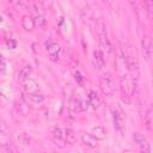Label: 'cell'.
Returning <instances> with one entry per match:
<instances>
[{"mask_svg": "<svg viewBox=\"0 0 153 153\" xmlns=\"http://www.w3.org/2000/svg\"><path fill=\"white\" fill-rule=\"evenodd\" d=\"M110 110H111V114H112L115 128L120 133H123V130H124V123H126V116H124L123 110L121 109V106L118 104H112L111 108H110Z\"/></svg>", "mask_w": 153, "mask_h": 153, "instance_id": "1", "label": "cell"}, {"mask_svg": "<svg viewBox=\"0 0 153 153\" xmlns=\"http://www.w3.org/2000/svg\"><path fill=\"white\" fill-rule=\"evenodd\" d=\"M97 30H98V37H99L100 48H102L103 50H105L106 53H110V51H111V44H110V41H109V38H108L106 27H105V25H104L102 22H98Z\"/></svg>", "mask_w": 153, "mask_h": 153, "instance_id": "2", "label": "cell"}, {"mask_svg": "<svg viewBox=\"0 0 153 153\" xmlns=\"http://www.w3.org/2000/svg\"><path fill=\"white\" fill-rule=\"evenodd\" d=\"M140 41H141V47H142V54H143V57L146 60H148L151 57V54H152V43H151V39L148 37V35L145 32V30H140Z\"/></svg>", "mask_w": 153, "mask_h": 153, "instance_id": "3", "label": "cell"}, {"mask_svg": "<svg viewBox=\"0 0 153 153\" xmlns=\"http://www.w3.org/2000/svg\"><path fill=\"white\" fill-rule=\"evenodd\" d=\"M99 84H100V88H102L103 93L111 94L114 92V81H112L110 74H108V73L102 74L100 79H99Z\"/></svg>", "mask_w": 153, "mask_h": 153, "instance_id": "4", "label": "cell"}, {"mask_svg": "<svg viewBox=\"0 0 153 153\" xmlns=\"http://www.w3.org/2000/svg\"><path fill=\"white\" fill-rule=\"evenodd\" d=\"M123 60H124V63H126L127 68L130 72L134 73V72L137 71V63H136L135 56L131 54L130 49H128V48H124L123 49Z\"/></svg>", "mask_w": 153, "mask_h": 153, "instance_id": "5", "label": "cell"}, {"mask_svg": "<svg viewBox=\"0 0 153 153\" xmlns=\"http://www.w3.org/2000/svg\"><path fill=\"white\" fill-rule=\"evenodd\" d=\"M134 140L137 143L141 153H151V145L147 137L141 133H134Z\"/></svg>", "mask_w": 153, "mask_h": 153, "instance_id": "6", "label": "cell"}, {"mask_svg": "<svg viewBox=\"0 0 153 153\" xmlns=\"http://www.w3.org/2000/svg\"><path fill=\"white\" fill-rule=\"evenodd\" d=\"M121 90H122L123 99H124V97H126V98H128V100H129V97H130V94H131V92H133V87H131L130 81H129L127 78H124V76L121 78Z\"/></svg>", "mask_w": 153, "mask_h": 153, "instance_id": "7", "label": "cell"}, {"mask_svg": "<svg viewBox=\"0 0 153 153\" xmlns=\"http://www.w3.org/2000/svg\"><path fill=\"white\" fill-rule=\"evenodd\" d=\"M93 65L96 68L100 69L104 67L105 65V59H104V54L100 49H97L93 51Z\"/></svg>", "mask_w": 153, "mask_h": 153, "instance_id": "8", "label": "cell"}, {"mask_svg": "<svg viewBox=\"0 0 153 153\" xmlns=\"http://www.w3.org/2000/svg\"><path fill=\"white\" fill-rule=\"evenodd\" d=\"M22 85H23V87H24V90L25 91H27V93L30 94V93H38V85L32 80V79H27V80H25V81H23L22 82Z\"/></svg>", "mask_w": 153, "mask_h": 153, "instance_id": "9", "label": "cell"}, {"mask_svg": "<svg viewBox=\"0 0 153 153\" xmlns=\"http://www.w3.org/2000/svg\"><path fill=\"white\" fill-rule=\"evenodd\" d=\"M81 141L86 147H90V148H96L97 147V139L92 134H88V133L82 134L81 135Z\"/></svg>", "mask_w": 153, "mask_h": 153, "instance_id": "10", "label": "cell"}, {"mask_svg": "<svg viewBox=\"0 0 153 153\" xmlns=\"http://www.w3.org/2000/svg\"><path fill=\"white\" fill-rule=\"evenodd\" d=\"M60 51H61V47L57 45V44H55V43H53V44L48 48V54H49L50 60L56 61V60L59 59V56H60Z\"/></svg>", "mask_w": 153, "mask_h": 153, "instance_id": "11", "label": "cell"}, {"mask_svg": "<svg viewBox=\"0 0 153 153\" xmlns=\"http://www.w3.org/2000/svg\"><path fill=\"white\" fill-rule=\"evenodd\" d=\"M35 25H36V22H35V19L31 16H27L26 14V16L23 17V19H22V26L25 30L30 31V30H32L35 27Z\"/></svg>", "mask_w": 153, "mask_h": 153, "instance_id": "12", "label": "cell"}, {"mask_svg": "<svg viewBox=\"0 0 153 153\" xmlns=\"http://www.w3.org/2000/svg\"><path fill=\"white\" fill-rule=\"evenodd\" d=\"M87 98H88V103H90V105H91L92 108L97 109V108L99 106V104H100V99H99L98 94L96 93V91H90Z\"/></svg>", "mask_w": 153, "mask_h": 153, "instance_id": "13", "label": "cell"}, {"mask_svg": "<svg viewBox=\"0 0 153 153\" xmlns=\"http://www.w3.org/2000/svg\"><path fill=\"white\" fill-rule=\"evenodd\" d=\"M97 140H104L105 136H106V133H105V129L102 127V126H96L92 128V133H91Z\"/></svg>", "mask_w": 153, "mask_h": 153, "instance_id": "14", "label": "cell"}, {"mask_svg": "<svg viewBox=\"0 0 153 153\" xmlns=\"http://www.w3.org/2000/svg\"><path fill=\"white\" fill-rule=\"evenodd\" d=\"M31 71H32V69H31L30 66H24V67L19 71V73H18V80H19L20 82L27 80L29 76H30V74H31Z\"/></svg>", "mask_w": 153, "mask_h": 153, "instance_id": "15", "label": "cell"}, {"mask_svg": "<svg viewBox=\"0 0 153 153\" xmlns=\"http://www.w3.org/2000/svg\"><path fill=\"white\" fill-rule=\"evenodd\" d=\"M81 110H82V108H81V103H80V100L74 99V100L71 102V105H69V112H71L72 116L78 115Z\"/></svg>", "mask_w": 153, "mask_h": 153, "instance_id": "16", "label": "cell"}, {"mask_svg": "<svg viewBox=\"0 0 153 153\" xmlns=\"http://www.w3.org/2000/svg\"><path fill=\"white\" fill-rule=\"evenodd\" d=\"M145 122H146V127H147L149 130H153V108H149V109L146 111Z\"/></svg>", "mask_w": 153, "mask_h": 153, "instance_id": "17", "label": "cell"}, {"mask_svg": "<svg viewBox=\"0 0 153 153\" xmlns=\"http://www.w3.org/2000/svg\"><path fill=\"white\" fill-rule=\"evenodd\" d=\"M65 140L69 145H73L75 142V134H74V130L72 128H66L65 129Z\"/></svg>", "mask_w": 153, "mask_h": 153, "instance_id": "18", "label": "cell"}, {"mask_svg": "<svg viewBox=\"0 0 153 153\" xmlns=\"http://www.w3.org/2000/svg\"><path fill=\"white\" fill-rule=\"evenodd\" d=\"M0 143H1V146H2L4 148L12 143V141H11L10 136L4 131V129H1V133H0Z\"/></svg>", "mask_w": 153, "mask_h": 153, "instance_id": "19", "label": "cell"}, {"mask_svg": "<svg viewBox=\"0 0 153 153\" xmlns=\"http://www.w3.org/2000/svg\"><path fill=\"white\" fill-rule=\"evenodd\" d=\"M53 137H54V140L57 142H62L63 141V133H62V130H61V128L60 127H55L54 129H53Z\"/></svg>", "mask_w": 153, "mask_h": 153, "instance_id": "20", "label": "cell"}, {"mask_svg": "<svg viewBox=\"0 0 153 153\" xmlns=\"http://www.w3.org/2000/svg\"><path fill=\"white\" fill-rule=\"evenodd\" d=\"M27 96H29V98H30L33 103H42V102L44 100V96L41 94V93H30V94H27Z\"/></svg>", "mask_w": 153, "mask_h": 153, "instance_id": "21", "label": "cell"}, {"mask_svg": "<svg viewBox=\"0 0 153 153\" xmlns=\"http://www.w3.org/2000/svg\"><path fill=\"white\" fill-rule=\"evenodd\" d=\"M18 140H19V142H20V143H23V145H30V137H29L25 133L19 134Z\"/></svg>", "mask_w": 153, "mask_h": 153, "instance_id": "22", "label": "cell"}, {"mask_svg": "<svg viewBox=\"0 0 153 153\" xmlns=\"http://www.w3.org/2000/svg\"><path fill=\"white\" fill-rule=\"evenodd\" d=\"M36 19H37V20H36V24H37L38 26H41V27H44V26H45V24H47V19H45L43 16H38Z\"/></svg>", "mask_w": 153, "mask_h": 153, "instance_id": "23", "label": "cell"}, {"mask_svg": "<svg viewBox=\"0 0 153 153\" xmlns=\"http://www.w3.org/2000/svg\"><path fill=\"white\" fill-rule=\"evenodd\" d=\"M74 78H75V80H76V82H78L79 85H82V82H84V78H82V75L80 74L79 71L74 72Z\"/></svg>", "mask_w": 153, "mask_h": 153, "instance_id": "24", "label": "cell"}, {"mask_svg": "<svg viewBox=\"0 0 153 153\" xmlns=\"http://www.w3.org/2000/svg\"><path fill=\"white\" fill-rule=\"evenodd\" d=\"M5 149L7 151V153H17V148L13 146V143H11L7 147H5Z\"/></svg>", "mask_w": 153, "mask_h": 153, "instance_id": "25", "label": "cell"}, {"mask_svg": "<svg viewBox=\"0 0 153 153\" xmlns=\"http://www.w3.org/2000/svg\"><path fill=\"white\" fill-rule=\"evenodd\" d=\"M7 45H8L11 49H13V48H16L17 42H16V41H13V39H10V41H7Z\"/></svg>", "mask_w": 153, "mask_h": 153, "instance_id": "26", "label": "cell"}, {"mask_svg": "<svg viewBox=\"0 0 153 153\" xmlns=\"http://www.w3.org/2000/svg\"><path fill=\"white\" fill-rule=\"evenodd\" d=\"M80 103H81V108H82V110L87 109V103H86L85 100H80Z\"/></svg>", "mask_w": 153, "mask_h": 153, "instance_id": "27", "label": "cell"}]
</instances>
